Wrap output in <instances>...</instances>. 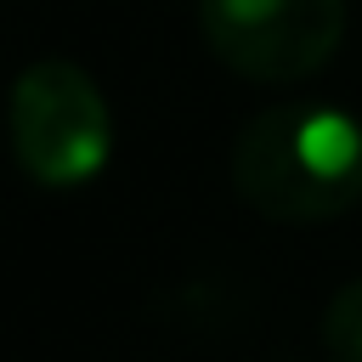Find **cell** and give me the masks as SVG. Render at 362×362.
<instances>
[{"label":"cell","mask_w":362,"mask_h":362,"mask_svg":"<svg viewBox=\"0 0 362 362\" xmlns=\"http://www.w3.org/2000/svg\"><path fill=\"white\" fill-rule=\"evenodd\" d=\"M6 130H11L17 164L45 187H79L113 153V119L102 90L90 85L85 68L62 57H45L17 74Z\"/></svg>","instance_id":"cell-1"},{"label":"cell","mask_w":362,"mask_h":362,"mask_svg":"<svg viewBox=\"0 0 362 362\" xmlns=\"http://www.w3.org/2000/svg\"><path fill=\"white\" fill-rule=\"evenodd\" d=\"M204 34L221 62L249 79H305L317 74L339 34V0H204Z\"/></svg>","instance_id":"cell-2"},{"label":"cell","mask_w":362,"mask_h":362,"mask_svg":"<svg viewBox=\"0 0 362 362\" xmlns=\"http://www.w3.org/2000/svg\"><path fill=\"white\" fill-rule=\"evenodd\" d=\"M322 345L334 362H362V283H345L322 311Z\"/></svg>","instance_id":"cell-5"},{"label":"cell","mask_w":362,"mask_h":362,"mask_svg":"<svg viewBox=\"0 0 362 362\" xmlns=\"http://www.w3.org/2000/svg\"><path fill=\"white\" fill-rule=\"evenodd\" d=\"M288 153L334 204H345L362 187V130L339 107H311L288 119Z\"/></svg>","instance_id":"cell-4"},{"label":"cell","mask_w":362,"mask_h":362,"mask_svg":"<svg viewBox=\"0 0 362 362\" xmlns=\"http://www.w3.org/2000/svg\"><path fill=\"white\" fill-rule=\"evenodd\" d=\"M232 175L243 187L249 204H260L266 215H288V221H311V215H334L345 204H334L288 153V113H266L238 136V158Z\"/></svg>","instance_id":"cell-3"}]
</instances>
